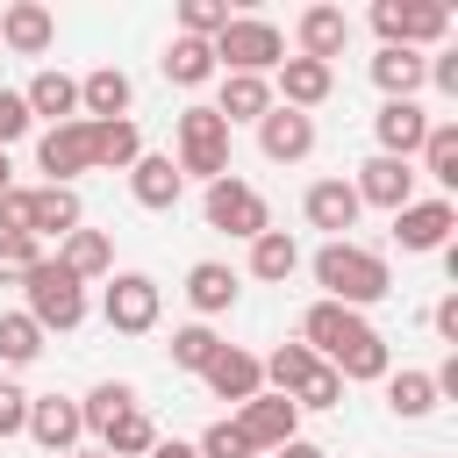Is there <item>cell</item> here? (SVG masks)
Segmentation results:
<instances>
[{"mask_svg":"<svg viewBox=\"0 0 458 458\" xmlns=\"http://www.w3.org/2000/svg\"><path fill=\"white\" fill-rule=\"evenodd\" d=\"M57 265H64L79 286H86V279H107V272H114V243H107L100 229H72V236L57 243Z\"/></svg>","mask_w":458,"mask_h":458,"instance_id":"obj_29","label":"cell"},{"mask_svg":"<svg viewBox=\"0 0 458 458\" xmlns=\"http://www.w3.org/2000/svg\"><path fill=\"white\" fill-rule=\"evenodd\" d=\"M222 358V336L208 329V322H186V329H172V365L179 372H208Z\"/></svg>","mask_w":458,"mask_h":458,"instance_id":"obj_37","label":"cell"},{"mask_svg":"<svg viewBox=\"0 0 458 458\" xmlns=\"http://www.w3.org/2000/svg\"><path fill=\"white\" fill-rule=\"evenodd\" d=\"M372 136H379V157H408V165H415V150H422V136H429L422 100H379Z\"/></svg>","mask_w":458,"mask_h":458,"instance_id":"obj_16","label":"cell"},{"mask_svg":"<svg viewBox=\"0 0 458 458\" xmlns=\"http://www.w3.org/2000/svg\"><path fill=\"white\" fill-rule=\"evenodd\" d=\"M329 365H336V379H344V386H351V379H358V386H372V379H386V372H394V351H386V336L365 322V329H358Z\"/></svg>","mask_w":458,"mask_h":458,"instance_id":"obj_25","label":"cell"},{"mask_svg":"<svg viewBox=\"0 0 458 458\" xmlns=\"http://www.w3.org/2000/svg\"><path fill=\"white\" fill-rule=\"evenodd\" d=\"M293 57H315V64H336L344 57V43H351V14L344 7H329V0H315V7H301V21H293Z\"/></svg>","mask_w":458,"mask_h":458,"instance_id":"obj_12","label":"cell"},{"mask_svg":"<svg viewBox=\"0 0 458 458\" xmlns=\"http://www.w3.org/2000/svg\"><path fill=\"white\" fill-rule=\"evenodd\" d=\"M100 315L114 336H150L157 315H165V293L150 272H107V293H100Z\"/></svg>","mask_w":458,"mask_h":458,"instance_id":"obj_7","label":"cell"},{"mask_svg":"<svg viewBox=\"0 0 458 458\" xmlns=\"http://www.w3.org/2000/svg\"><path fill=\"white\" fill-rule=\"evenodd\" d=\"M21 437H36L50 458L79 451V437H86V422H79V401H64V394H29V429H21Z\"/></svg>","mask_w":458,"mask_h":458,"instance_id":"obj_11","label":"cell"},{"mask_svg":"<svg viewBox=\"0 0 458 458\" xmlns=\"http://www.w3.org/2000/svg\"><path fill=\"white\" fill-rule=\"evenodd\" d=\"M143 157L136 122H93V172H129Z\"/></svg>","mask_w":458,"mask_h":458,"instance_id":"obj_34","label":"cell"},{"mask_svg":"<svg viewBox=\"0 0 458 458\" xmlns=\"http://www.w3.org/2000/svg\"><path fill=\"white\" fill-rule=\"evenodd\" d=\"M186 301H193L200 322H208V315H229V308H236V272H229L222 258H200V265L186 272Z\"/></svg>","mask_w":458,"mask_h":458,"instance_id":"obj_28","label":"cell"},{"mask_svg":"<svg viewBox=\"0 0 458 458\" xmlns=\"http://www.w3.org/2000/svg\"><path fill=\"white\" fill-rule=\"evenodd\" d=\"M372 29H379V50H429L451 36V7L444 0H372Z\"/></svg>","mask_w":458,"mask_h":458,"instance_id":"obj_4","label":"cell"},{"mask_svg":"<svg viewBox=\"0 0 458 458\" xmlns=\"http://www.w3.org/2000/svg\"><path fill=\"white\" fill-rule=\"evenodd\" d=\"M0 43H7L14 57H43V50L57 43V14H50L43 0H14V7H0Z\"/></svg>","mask_w":458,"mask_h":458,"instance_id":"obj_20","label":"cell"},{"mask_svg":"<svg viewBox=\"0 0 458 458\" xmlns=\"http://www.w3.org/2000/svg\"><path fill=\"white\" fill-rule=\"evenodd\" d=\"M36 265H43V243H36V236H0V279H7V286H21Z\"/></svg>","mask_w":458,"mask_h":458,"instance_id":"obj_41","label":"cell"},{"mask_svg":"<svg viewBox=\"0 0 458 458\" xmlns=\"http://www.w3.org/2000/svg\"><path fill=\"white\" fill-rule=\"evenodd\" d=\"M358 329H365V315H358V308H336V301H308V315H301V344H308L322 365H329Z\"/></svg>","mask_w":458,"mask_h":458,"instance_id":"obj_19","label":"cell"},{"mask_svg":"<svg viewBox=\"0 0 458 458\" xmlns=\"http://www.w3.org/2000/svg\"><path fill=\"white\" fill-rule=\"evenodd\" d=\"M157 64H165V79H172V86H186V93H193V86H208V79H215V43H200V36H172Z\"/></svg>","mask_w":458,"mask_h":458,"instance_id":"obj_31","label":"cell"},{"mask_svg":"<svg viewBox=\"0 0 458 458\" xmlns=\"http://www.w3.org/2000/svg\"><path fill=\"white\" fill-rule=\"evenodd\" d=\"M301 215H308V229H322L329 243L344 236V229H358V193H351V179H315L308 193H301Z\"/></svg>","mask_w":458,"mask_h":458,"instance_id":"obj_17","label":"cell"},{"mask_svg":"<svg viewBox=\"0 0 458 458\" xmlns=\"http://www.w3.org/2000/svg\"><path fill=\"white\" fill-rule=\"evenodd\" d=\"M129 193H136V208H150V215H165V208H179V193H186V179H179V165H172V157H157V150H143V157L129 165Z\"/></svg>","mask_w":458,"mask_h":458,"instance_id":"obj_23","label":"cell"},{"mask_svg":"<svg viewBox=\"0 0 458 458\" xmlns=\"http://www.w3.org/2000/svg\"><path fill=\"white\" fill-rule=\"evenodd\" d=\"M0 236H29V186L0 193Z\"/></svg>","mask_w":458,"mask_h":458,"instance_id":"obj_46","label":"cell"},{"mask_svg":"<svg viewBox=\"0 0 458 458\" xmlns=\"http://www.w3.org/2000/svg\"><path fill=\"white\" fill-rule=\"evenodd\" d=\"M372 86H379L386 100H415V93L429 86V57H422V50H379V57H372Z\"/></svg>","mask_w":458,"mask_h":458,"instance_id":"obj_26","label":"cell"},{"mask_svg":"<svg viewBox=\"0 0 458 458\" xmlns=\"http://www.w3.org/2000/svg\"><path fill=\"white\" fill-rule=\"evenodd\" d=\"M21 293H29V308H21V315H29L43 336H50V329H57V336H72V329L86 322V286H79L57 258H43V265L21 279Z\"/></svg>","mask_w":458,"mask_h":458,"instance_id":"obj_3","label":"cell"},{"mask_svg":"<svg viewBox=\"0 0 458 458\" xmlns=\"http://www.w3.org/2000/svg\"><path fill=\"white\" fill-rule=\"evenodd\" d=\"M329 93H336V64H315V57H286V64L272 72V100H279V107H293V114L322 107Z\"/></svg>","mask_w":458,"mask_h":458,"instance_id":"obj_13","label":"cell"},{"mask_svg":"<svg viewBox=\"0 0 458 458\" xmlns=\"http://www.w3.org/2000/svg\"><path fill=\"white\" fill-rule=\"evenodd\" d=\"M86 222V208H79V193L72 186H29V236H72Z\"/></svg>","mask_w":458,"mask_h":458,"instance_id":"obj_24","label":"cell"},{"mask_svg":"<svg viewBox=\"0 0 458 458\" xmlns=\"http://www.w3.org/2000/svg\"><path fill=\"white\" fill-rule=\"evenodd\" d=\"M422 172L437 179V186H458V122H429V136H422ZM415 172V179H422Z\"/></svg>","mask_w":458,"mask_h":458,"instance_id":"obj_36","label":"cell"},{"mask_svg":"<svg viewBox=\"0 0 458 458\" xmlns=\"http://www.w3.org/2000/svg\"><path fill=\"white\" fill-rule=\"evenodd\" d=\"M7 186H14V165H7V150H0V193H7Z\"/></svg>","mask_w":458,"mask_h":458,"instance_id":"obj_51","label":"cell"},{"mask_svg":"<svg viewBox=\"0 0 458 458\" xmlns=\"http://www.w3.org/2000/svg\"><path fill=\"white\" fill-rule=\"evenodd\" d=\"M21 100H29V122H79V79L72 72H57V64H43L29 86H21Z\"/></svg>","mask_w":458,"mask_h":458,"instance_id":"obj_21","label":"cell"},{"mask_svg":"<svg viewBox=\"0 0 458 458\" xmlns=\"http://www.w3.org/2000/svg\"><path fill=\"white\" fill-rule=\"evenodd\" d=\"M429 86H444V93H458V57H429Z\"/></svg>","mask_w":458,"mask_h":458,"instance_id":"obj_48","label":"cell"},{"mask_svg":"<svg viewBox=\"0 0 458 458\" xmlns=\"http://www.w3.org/2000/svg\"><path fill=\"white\" fill-rule=\"evenodd\" d=\"M222 29H229V0H179V36L215 43Z\"/></svg>","mask_w":458,"mask_h":458,"instance_id":"obj_40","label":"cell"},{"mask_svg":"<svg viewBox=\"0 0 458 458\" xmlns=\"http://www.w3.org/2000/svg\"><path fill=\"white\" fill-rule=\"evenodd\" d=\"M279 64H286V36H279V21H265V14H229V29L215 36V72L272 79Z\"/></svg>","mask_w":458,"mask_h":458,"instance_id":"obj_2","label":"cell"},{"mask_svg":"<svg viewBox=\"0 0 458 458\" xmlns=\"http://www.w3.org/2000/svg\"><path fill=\"white\" fill-rule=\"evenodd\" d=\"M258 150H265L272 165H301V157L315 150V114H293V107L272 100V114L258 122Z\"/></svg>","mask_w":458,"mask_h":458,"instance_id":"obj_18","label":"cell"},{"mask_svg":"<svg viewBox=\"0 0 458 458\" xmlns=\"http://www.w3.org/2000/svg\"><path fill=\"white\" fill-rule=\"evenodd\" d=\"M172 165H179V179H208L215 186L229 172V122L215 107H186L179 114V157Z\"/></svg>","mask_w":458,"mask_h":458,"instance_id":"obj_5","label":"cell"},{"mask_svg":"<svg viewBox=\"0 0 458 458\" xmlns=\"http://www.w3.org/2000/svg\"><path fill=\"white\" fill-rule=\"evenodd\" d=\"M200 215H208V229H222V236H243V243L272 229V208H265V193H258L250 179H236V172H222V179L208 186Z\"/></svg>","mask_w":458,"mask_h":458,"instance_id":"obj_6","label":"cell"},{"mask_svg":"<svg viewBox=\"0 0 458 458\" xmlns=\"http://www.w3.org/2000/svg\"><path fill=\"white\" fill-rule=\"evenodd\" d=\"M344 401V379H336V365H315V379L293 394V408H336Z\"/></svg>","mask_w":458,"mask_h":458,"instance_id":"obj_43","label":"cell"},{"mask_svg":"<svg viewBox=\"0 0 458 458\" xmlns=\"http://www.w3.org/2000/svg\"><path fill=\"white\" fill-rule=\"evenodd\" d=\"M379 386H386V408H394L401 422H422V415L437 408V379H429V372H415V365H401V372H386Z\"/></svg>","mask_w":458,"mask_h":458,"instance_id":"obj_33","label":"cell"},{"mask_svg":"<svg viewBox=\"0 0 458 458\" xmlns=\"http://www.w3.org/2000/svg\"><path fill=\"white\" fill-rule=\"evenodd\" d=\"M64 458H107V451H100V444H93V451H64Z\"/></svg>","mask_w":458,"mask_h":458,"instance_id":"obj_52","label":"cell"},{"mask_svg":"<svg viewBox=\"0 0 458 458\" xmlns=\"http://www.w3.org/2000/svg\"><path fill=\"white\" fill-rule=\"evenodd\" d=\"M43 358V329L14 308V315H0V365H36Z\"/></svg>","mask_w":458,"mask_h":458,"instance_id":"obj_39","label":"cell"},{"mask_svg":"<svg viewBox=\"0 0 458 458\" xmlns=\"http://www.w3.org/2000/svg\"><path fill=\"white\" fill-rule=\"evenodd\" d=\"M200 379H208V394L229 401V408H243L250 394H265V365H258L250 351H236V344H222V358H215Z\"/></svg>","mask_w":458,"mask_h":458,"instance_id":"obj_22","label":"cell"},{"mask_svg":"<svg viewBox=\"0 0 458 458\" xmlns=\"http://www.w3.org/2000/svg\"><path fill=\"white\" fill-rule=\"evenodd\" d=\"M429 329H437V336H444V344L458 351V293H444V301L429 308Z\"/></svg>","mask_w":458,"mask_h":458,"instance_id":"obj_47","label":"cell"},{"mask_svg":"<svg viewBox=\"0 0 458 458\" xmlns=\"http://www.w3.org/2000/svg\"><path fill=\"white\" fill-rule=\"evenodd\" d=\"M150 458H200V451H193V444H179V437H172V444L157 437V444H150Z\"/></svg>","mask_w":458,"mask_h":458,"instance_id":"obj_50","label":"cell"},{"mask_svg":"<svg viewBox=\"0 0 458 458\" xmlns=\"http://www.w3.org/2000/svg\"><path fill=\"white\" fill-rule=\"evenodd\" d=\"M229 422L243 429V444H250V451H279L286 437H301V408H293L286 394H250Z\"/></svg>","mask_w":458,"mask_h":458,"instance_id":"obj_10","label":"cell"},{"mask_svg":"<svg viewBox=\"0 0 458 458\" xmlns=\"http://www.w3.org/2000/svg\"><path fill=\"white\" fill-rule=\"evenodd\" d=\"M258 365H265V394H286V401H293V394L315 379V365H322V358H315L308 344H279V351H272V358H258Z\"/></svg>","mask_w":458,"mask_h":458,"instance_id":"obj_32","label":"cell"},{"mask_svg":"<svg viewBox=\"0 0 458 458\" xmlns=\"http://www.w3.org/2000/svg\"><path fill=\"white\" fill-rule=\"evenodd\" d=\"M215 114L236 129V122H265L272 114V79H250V72H222V100Z\"/></svg>","mask_w":458,"mask_h":458,"instance_id":"obj_27","label":"cell"},{"mask_svg":"<svg viewBox=\"0 0 458 458\" xmlns=\"http://www.w3.org/2000/svg\"><path fill=\"white\" fill-rule=\"evenodd\" d=\"M122 408H136V386H129V379H100V386H93V394L79 401V422H86V429L100 437V429H107V422H114Z\"/></svg>","mask_w":458,"mask_h":458,"instance_id":"obj_38","label":"cell"},{"mask_svg":"<svg viewBox=\"0 0 458 458\" xmlns=\"http://www.w3.org/2000/svg\"><path fill=\"white\" fill-rule=\"evenodd\" d=\"M315 286H322V301H336V308H372V301L394 293V272H386L379 250L336 236V243L315 250Z\"/></svg>","mask_w":458,"mask_h":458,"instance_id":"obj_1","label":"cell"},{"mask_svg":"<svg viewBox=\"0 0 458 458\" xmlns=\"http://www.w3.org/2000/svg\"><path fill=\"white\" fill-rule=\"evenodd\" d=\"M351 193H358V208H386V215H401L408 200H415V165L408 157H365L358 165V179H351Z\"/></svg>","mask_w":458,"mask_h":458,"instance_id":"obj_9","label":"cell"},{"mask_svg":"<svg viewBox=\"0 0 458 458\" xmlns=\"http://www.w3.org/2000/svg\"><path fill=\"white\" fill-rule=\"evenodd\" d=\"M129 100H136V86L122 64H93L79 79V122H129Z\"/></svg>","mask_w":458,"mask_h":458,"instance_id":"obj_15","label":"cell"},{"mask_svg":"<svg viewBox=\"0 0 458 458\" xmlns=\"http://www.w3.org/2000/svg\"><path fill=\"white\" fill-rule=\"evenodd\" d=\"M150 444H157V422H150L143 408H122V415L100 429V451H107V458H150Z\"/></svg>","mask_w":458,"mask_h":458,"instance_id":"obj_35","label":"cell"},{"mask_svg":"<svg viewBox=\"0 0 458 458\" xmlns=\"http://www.w3.org/2000/svg\"><path fill=\"white\" fill-rule=\"evenodd\" d=\"M293 272H301V243H293V229H265V236H250V279L286 286Z\"/></svg>","mask_w":458,"mask_h":458,"instance_id":"obj_30","label":"cell"},{"mask_svg":"<svg viewBox=\"0 0 458 458\" xmlns=\"http://www.w3.org/2000/svg\"><path fill=\"white\" fill-rule=\"evenodd\" d=\"M36 165L50 172L43 186H72L79 172H93V122H57L36 136Z\"/></svg>","mask_w":458,"mask_h":458,"instance_id":"obj_8","label":"cell"},{"mask_svg":"<svg viewBox=\"0 0 458 458\" xmlns=\"http://www.w3.org/2000/svg\"><path fill=\"white\" fill-rule=\"evenodd\" d=\"M451 229H458V208H451L444 193H437V200H408V208L394 215V243H401V250H444Z\"/></svg>","mask_w":458,"mask_h":458,"instance_id":"obj_14","label":"cell"},{"mask_svg":"<svg viewBox=\"0 0 458 458\" xmlns=\"http://www.w3.org/2000/svg\"><path fill=\"white\" fill-rule=\"evenodd\" d=\"M29 429V394L14 379H0V437H21Z\"/></svg>","mask_w":458,"mask_h":458,"instance_id":"obj_45","label":"cell"},{"mask_svg":"<svg viewBox=\"0 0 458 458\" xmlns=\"http://www.w3.org/2000/svg\"><path fill=\"white\" fill-rule=\"evenodd\" d=\"M193 451H200V458H258V451H250V444H243V429H236V422H229V415H222V422H208V429H200V444H193Z\"/></svg>","mask_w":458,"mask_h":458,"instance_id":"obj_42","label":"cell"},{"mask_svg":"<svg viewBox=\"0 0 458 458\" xmlns=\"http://www.w3.org/2000/svg\"><path fill=\"white\" fill-rule=\"evenodd\" d=\"M21 136H29V100H21L14 86H0V150L21 143Z\"/></svg>","mask_w":458,"mask_h":458,"instance_id":"obj_44","label":"cell"},{"mask_svg":"<svg viewBox=\"0 0 458 458\" xmlns=\"http://www.w3.org/2000/svg\"><path fill=\"white\" fill-rule=\"evenodd\" d=\"M272 458H329V451H322V444H308V437H286Z\"/></svg>","mask_w":458,"mask_h":458,"instance_id":"obj_49","label":"cell"}]
</instances>
